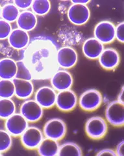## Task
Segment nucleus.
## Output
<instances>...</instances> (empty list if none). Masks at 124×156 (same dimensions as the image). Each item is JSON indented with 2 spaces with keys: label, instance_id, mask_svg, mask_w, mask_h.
I'll list each match as a JSON object with an SVG mask.
<instances>
[{
  "label": "nucleus",
  "instance_id": "1",
  "mask_svg": "<svg viewBox=\"0 0 124 156\" xmlns=\"http://www.w3.org/2000/svg\"><path fill=\"white\" fill-rule=\"evenodd\" d=\"M57 51L56 47L48 40L34 41L29 44L23 60L31 71L33 79H50L57 70Z\"/></svg>",
  "mask_w": 124,
  "mask_h": 156
},
{
  "label": "nucleus",
  "instance_id": "2",
  "mask_svg": "<svg viewBox=\"0 0 124 156\" xmlns=\"http://www.w3.org/2000/svg\"><path fill=\"white\" fill-rule=\"evenodd\" d=\"M108 123L101 116H92L87 119L85 125L86 136L92 140H100L105 137L108 132Z\"/></svg>",
  "mask_w": 124,
  "mask_h": 156
},
{
  "label": "nucleus",
  "instance_id": "3",
  "mask_svg": "<svg viewBox=\"0 0 124 156\" xmlns=\"http://www.w3.org/2000/svg\"><path fill=\"white\" fill-rule=\"evenodd\" d=\"M103 103L101 93L96 89H90L85 91L78 98V105L82 110L92 112L97 110Z\"/></svg>",
  "mask_w": 124,
  "mask_h": 156
},
{
  "label": "nucleus",
  "instance_id": "4",
  "mask_svg": "<svg viewBox=\"0 0 124 156\" xmlns=\"http://www.w3.org/2000/svg\"><path fill=\"white\" fill-rule=\"evenodd\" d=\"M42 132L44 137L59 141L66 136L67 126L62 119L51 118L44 124Z\"/></svg>",
  "mask_w": 124,
  "mask_h": 156
},
{
  "label": "nucleus",
  "instance_id": "5",
  "mask_svg": "<svg viewBox=\"0 0 124 156\" xmlns=\"http://www.w3.org/2000/svg\"><path fill=\"white\" fill-rule=\"evenodd\" d=\"M78 53L71 46H63L57 51V64L61 69L68 70L73 68L78 62Z\"/></svg>",
  "mask_w": 124,
  "mask_h": 156
},
{
  "label": "nucleus",
  "instance_id": "6",
  "mask_svg": "<svg viewBox=\"0 0 124 156\" xmlns=\"http://www.w3.org/2000/svg\"><path fill=\"white\" fill-rule=\"evenodd\" d=\"M105 119L113 127L120 128L124 125V104L113 101L108 104L105 110Z\"/></svg>",
  "mask_w": 124,
  "mask_h": 156
},
{
  "label": "nucleus",
  "instance_id": "7",
  "mask_svg": "<svg viewBox=\"0 0 124 156\" xmlns=\"http://www.w3.org/2000/svg\"><path fill=\"white\" fill-rule=\"evenodd\" d=\"M116 25L109 20L98 22L94 29V37L103 45L111 44L115 41Z\"/></svg>",
  "mask_w": 124,
  "mask_h": 156
},
{
  "label": "nucleus",
  "instance_id": "8",
  "mask_svg": "<svg viewBox=\"0 0 124 156\" xmlns=\"http://www.w3.org/2000/svg\"><path fill=\"white\" fill-rule=\"evenodd\" d=\"M44 109L35 99L25 100L20 106V113L29 123L40 121L44 116Z\"/></svg>",
  "mask_w": 124,
  "mask_h": 156
},
{
  "label": "nucleus",
  "instance_id": "9",
  "mask_svg": "<svg viewBox=\"0 0 124 156\" xmlns=\"http://www.w3.org/2000/svg\"><path fill=\"white\" fill-rule=\"evenodd\" d=\"M90 10L88 5L71 4L67 10V18L76 26L85 25L90 18Z\"/></svg>",
  "mask_w": 124,
  "mask_h": 156
},
{
  "label": "nucleus",
  "instance_id": "10",
  "mask_svg": "<svg viewBox=\"0 0 124 156\" xmlns=\"http://www.w3.org/2000/svg\"><path fill=\"white\" fill-rule=\"evenodd\" d=\"M22 146L28 150H37L44 138L42 129L36 126H29L20 136Z\"/></svg>",
  "mask_w": 124,
  "mask_h": 156
},
{
  "label": "nucleus",
  "instance_id": "11",
  "mask_svg": "<svg viewBox=\"0 0 124 156\" xmlns=\"http://www.w3.org/2000/svg\"><path fill=\"white\" fill-rule=\"evenodd\" d=\"M78 105V97L71 89L58 91L55 106L60 112H70Z\"/></svg>",
  "mask_w": 124,
  "mask_h": 156
},
{
  "label": "nucleus",
  "instance_id": "12",
  "mask_svg": "<svg viewBox=\"0 0 124 156\" xmlns=\"http://www.w3.org/2000/svg\"><path fill=\"white\" fill-rule=\"evenodd\" d=\"M51 86L57 91L71 89L74 85V77L67 69H57L50 77Z\"/></svg>",
  "mask_w": 124,
  "mask_h": 156
},
{
  "label": "nucleus",
  "instance_id": "13",
  "mask_svg": "<svg viewBox=\"0 0 124 156\" xmlns=\"http://www.w3.org/2000/svg\"><path fill=\"white\" fill-rule=\"evenodd\" d=\"M28 126V121L20 113L16 112L5 121V129L14 137H20Z\"/></svg>",
  "mask_w": 124,
  "mask_h": 156
},
{
  "label": "nucleus",
  "instance_id": "14",
  "mask_svg": "<svg viewBox=\"0 0 124 156\" xmlns=\"http://www.w3.org/2000/svg\"><path fill=\"white\" fill-rule=\"evenodd\" d=\"M99 64L107 71L115 70L120 64L121 57L119 52L113 48H105L98 58Z\"/></svg>",
  "mask_w": 124,
  "mask_h": 156
},
{
  "label": "nucleus",
  "instance_id": "15",
  "mask_svg": "<svg viewBox=\"0 0 124 156\" xmlns=\"http://www.w3.org/2000/svg\"><path fill=\"white\" fill-rule=\"evenodd\" d=\"M34 94V99L44 109L48 110L55 106L57 91L51 86H44L40 87Z\"/></svg>",
  "mask_w": 124,
  "mask_h": 156
},
{
  "label": "nucleus",
  "instance_id": "16",
  "mask_svg": "<svg viewBox=\"0 0 124 156\" xmlns=\"http://www.w3.org/2000/svg\"><path fill=\"white\" fill-rule=\"evenodd\" d=\"M105 49V45L94 37L85 40L82 45V53L86 58L97 60Z\"/></svg>",
  "mask_w": 124,
  "mask_h": 156
},
{
  "label": "nucleus",
  "instance_id": "17",
  "mask_svg": "<svg viewBox=\"0 0 124 156\" xmlns=\"http://www.w3.org/2000/svg\"><path fill=\"white\" fill-rule=\"evenodd\" d=\"M14 85V96L20 100H27L31 98L35 93V86L32 80L13 79Z\"/></svg>",
  "mask_w": 124,
  "mask_h": 156
},
{
  "label": "nucleus",
  "instance_id": "18",
  "mask_svg": "<svg viewBox=\"0 0 124 156\" xmlns=\"http://www.w3.org/2000/svg\"><path fill=\"white\" fill-rule=\"evenodd\" d=\"M7 40L10 46L16 50L26 49L30 44L29 33L18 27L13 29Z\"/></svg>",
  "mask_w": 124,
  "mask_h": 156
},
{
  "label": "nucleus",
  "instance_id": "19",
  "mask_svg": "<svg viewBox=\"0 0 124 156\" xmlns=\"http://www.w3.org/2000/svg\"><path fill=\"white\" fill-rule=\"evenodd\" d=\"M16 22L18 28L29 33L37 27L38 18L31 10H23L20 12Z\"/></svg>",
  "mask_w": 124,
  "mask_h": 156
},
{
  "label": "nucleus",
  "instance_id": "20",
  "mask_svg": "<svg viewBox=\"0 0 124 156\" xmlns=\"http://www.w3.org/2000/svg\"><path fill=\"white\" fill-rule=\"evenodd\" d=\"M17 71L16 61L11 58L0 59V79L13 80Z\"/></svg>",
  "mask_w": 124,
  "mask_h": 156
},
{
  "label": "nucleus",
  "instance_id": "21",
  "mask_svg": "<svg viewBox=\"0 0 124 156\" xmlns=\"http://www.w3.org/2000/svg\"><path fill=\"white\" fill-rule=\"evenodd\" d=\"M60 144L58 141L44 137L37 148V154L41 156L58 155Z\"/></svg>",
  "mask_w": 124,
  "mask_h": 156
},
{
  "label": "nucleus",
  "instance_id": "22",
  "mask_svg": "<svg viewBox=\"0 0 124 156\" xmlns=\"http://www.w3.org/2000/svg\"><path fill=\"white\" fill-rule=\"evenodd\" d=\"M82 150L78 144L72 141H67L60 144L58 156H82Z\"/></svg>",
  "mask_w": 124,
  "mask_h": 156
},
{
  "label": "nucleus",
  "instance_id": "23",
  "mask_svg": "<svg viewBox=\"0 0 124 156\" xmlns=\"http://www.w3.org/2000/svg\"><path fill=\"white\" fill-rule=\"evenodd\" d=\"M20 12L13 3H6L2 6L1 18L10 23L16 22Z\"/></svg>",
  "mask_w": 124,
  "mask_h": 156
},
{
  "label": "nucleus",
  "instance_id": "24",
  "mask_svg": "<svg viewBox=\"0 0 124 156\" xmlns=\"http://www.w3.org/2000/svg\"><path fill=\"white\" fill-rule=\"evenodd\" d=\"M16 112V104L12 98H0V119L5 120Z\"/></svg>",
  "mask_w": 124,
  "mask_h": 156
},
{
  "label": "nucleus",
  "instance_id": "25",
  "mask_svg": "<svg viewBox=\"0 0 124 156\" xmlns=\"http://www.w3.org/2000/svg\"><path fill=\"white\" fill-rule=\"evenodd\" d=\"M51 9V3L49 0H34L31 10L37 16H44L47 15Z\"/></svg>",
  "mask_w": 124,
  "mask_h": 156
},
{
  "label": "nucleus",
  "instance_id": "26",
  "mask_svg": "<svg viewBox=\"0 0 124 156\" xmlns=\"http://www.w3.org/2000/svg\"><path fill=\"white\" fill-rule=\"evenodd\" d=\"M14 96L13 80L0 79V98H12Z\"/></svg>",
  "mask_w": 124,
  "mask_h": 156
},
{
  "label": "nucleus",
  "instance_id": "27",
  "mask_svg": "<svg viewBox=\"0 0 124 156\" xmlns=\"http://www.w3.org/2000/svg\"><path fill=\"white\" fill-rule=\"evenodd\" d=\"M16 64L17 71L15 78L19 79H24L28 80H32L33 79L31 71L29 67L23 60L17 61Z\"/></svg>",
  "mask_w": 124,
  "mask_h": 156
},
{
  "label": "nucleus",
  "instance_id": "28",
  "mask_svg": "<svg viewBox=\"0 0 124 156\" xmlns=\"http://www.w3.org/2000/svg\"><path fill=\"white\" fill-rule=\"evenodd\" d=\"M12 145L13 136L5 129H0V152H7L11 149Z\"/></svg>",
  "mask_w": 124,
  "mask_h": 156
},
{
  "label": "nucleus",
  "instance_id": "29",
  "mask_svg": "<svg viewBox=\"0 0 124 156\" xmlns=\"http://www.w3.org/2000/svg\"><path fill=\"white\" fill-rule=\"evenodd\" d=\"M13 30L11 23L0 18V40L8 39Z\"/></svg>",
  "mask_w": 124,
  "mask_h": 156
},
{
  "label": "nucleus",
  "instance_id": "30",
  "mask_svg": "<svg viewBox=\"0 0 124 156\" xmlns=\"http://www.w3.org/2000/svg\"><path fill=\"white\" fill-rule=\"evenodd\" d=\"M115 39L119 42L123 44L124 42V22L118 23L115 27Z\"/></svg>",
  "mask_w": 124,
  "mask_h": 156
},
{
  "label": "nucleus",
  "instance_id": "31",
  "mask_svg": "<svg viewBox=\"0 0 124 156\" xmlns=\"http://www.w3.org/2000/svg\"><path fill=\"white\" fill-rule=\"evenodd\" d=\"M32 3V0H15L13 2V3L21 11L29 10L31 7Z\"/></svg>",
  "mask_w": 124,
  "mask_h": 156
},
{
  "label": "nucleus",
  "instance_id": "32",
  "mask_svg": "<svg viewBox=\"0 0 124 156\" xmlns=\"http://www.w3.org/2000/svg\"><path fill=\"white\" fill-rule=\"evenodd\" d=\"M97 156H116L115 150L111 148H104L98 151Z\"/></svg>",
  "mask_w": 124,
  "mask_h": 156
},
{
  "label": "nucleus",
  "instance_id": "33",
  "mask_svg": "<svg viewBox=\"0 0 124 156\" xmlns=\"http://www.w3.org/2000/svg\"><path fill=\"white\" fill-rule=\"evenodd\" d=\"M116 156H123L124 155V141L122 140L119 143L115 150Z\"/></svg>",
  "mask_w": 124,
  "mask_h": 156
},
{
  "label": "nucleus",
  "instance_id": "34",
  "mask_svg": "<svg viewBox=\"0 0 124 156\" xmlns=\"http://www.w3.org/2000/svg\"><path fill=\"white\" fill-rule=\"evenodd\" d=\"M118 102L124 104V87L123 86H122L121 90H120V92L118 93V95L117 97V100Z\"/></svg>",
  "mask_w": 124,
  "mask_h": 156
},
{
  "label": "nucleus",
  "instance_id": "35",
  "mask_svg": "<svg viewBox=\"0 0 124 156\" xmlns=\"http://www.w3.org/2000/svg\"><path fill=\"white\" fill-rule=\"evenodd\" d=\"M71 4H78V5H87L90 3L89 0H72L71 1Z\"/></svg>",
  "mask_w": 124,
  "mask_h": 156
},
{
  "label": "nucleus",
  "instance_id": "36",
  "mask_svg": "<svg viewBox=\"0 0 124 156\" xmlns=\"http://www.w3.org/2000/svg\"><path fill=\"white\" fill-rule=\"evenodd\" d=\"M2 6L0 4V18H1V15H2Z\"/></svg>",
  "mask_w": 124,
  "mask_h": 156
},
{
  "label": "nucleus",
  "instance_id": "37",
  "mask_svg": "<svg viewBox=\"0 0 124 156\" xmlns=\"http://www.w3.org/2000/svg\"><path fill=\"white\" fill-rule=\"evenodd\" d=\"M3 155V154H2L1 152H0V155Z\"/></svg>",
  "mask_w": 124,
  "mask_h": 156
}]
</instances>
